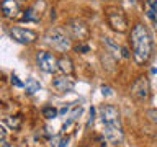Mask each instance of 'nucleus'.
I'll use <instances>...</instances> for the list:
<instances>
[{"label":"nucleus","mask_w":157,"mask_h":147,"mask_svg":"<svg viewBox=\"0 0 157 147\" xmlns=\"http://www.w3.org/2000/svg\"><path fill=\"white\" fill-rule=\"evenodd\" d=\"M131 47H132V57L136 64H146L152 54V36L144 24H136L131 29Z\"/></svg>","instance_id":"obj_1"},{"label":"nucleus","mask_w":157,"mask_h":147,"mask_svg":"<svg viewBox=\"0 0 157 147\" xmlns=\"http://www.w3.org/2000/svg\"><path fill=\"white\" fill-rule=\"evenodd\" d=\"M44 39H46V43L49 46H52V49H56L59 52H67L72 47L71 39H69V36L62 28H51L46 33Z\"/></svg>","instance_id":"obj_2"},{"label":"nucleus","mask_w":157,"mask_h":147,"mask_svg":"<svg viewBox=\"0 0 157 147\" xmlns=\"http://www.w3.org/2000/svg\"><path fill=\"white\" fill-rule=\"evenodd\" d=\"M105 13H106V18H108V23H110V26L115 29V31L124 33L128 29V18L120 7H106Z\"/></svg>","instance_id":"obj_3"},{"label":"nucleus","mask_w":157,"mask_h":147,"mask_svg":"<svg viewBox=\"0 0 157 147\" xmlns=\"http://www.w3.org/2000/svg\"><path fill=\"white\" fill-rule=\"evenodd\" d=\"M66 28H67V31L71 33V36L74 39H78V41H85V39H88V36H90V29H88V26L78 18L71 20Z\"/></svg>","instance_id":"obj_4"},{"label":"nucleus","mask_w":157,"mask_h":147,"mask_svg":"<svg viewBox=\"0 0 157 147\" xmlns=\"http://www.w3.org/2000/svg\"><path fill=\"white\" fill-rule=\"evenodd\" d=\"M8 33H10V36H12L13 41H17L20 44H31L38 39L36 31L26 29V28H20V26H12Z\"/></svg>","instance_id":"obj_5"},{"label":"nucleus","mask_w":157,"mask_h":147,"mask_svg":"<svg viewBox=\"0 0 157 147\" xmlns=\"http://www.w3.org/2000/svg\"><path fill=\"white\" fill-rule=\"evenodd\" d=\"M36 62H38L39 69H41L43 72H48V74H54L59 69L56 57L48 51H39L36 54Z\"/></svg>","instance_id":"obj_6"},{"label":"nucleus","mask_w":157,"mask_h":147,"mask_svg":"<svg viewBox=\"0 0 157 147\" xmlns=\"http://www.w3.org/2000/svg\"><path fill=\"white\" fill-rule=\"evenodd\" d=\"M100 115H101V121H103V124L121 126L120 111H118V108H115L113 105H103V106L100 108Z\"/></svg>","instance_id":"obj_7"},{"label":"nucleus","mask_w":157,"mask_h":147,"mask_svg":"<svg viewBox=\"0 0 157 147\" xmlns=\"http://www.w3.org/2000/svg\"><path fill=\"white\" fill-rule=\"evenodd\" d=\"M131 93L136 100L139 101H146L149 98V82H147L146 77H139L134 82V85L131 88Z\"/></svg>","instance_id":"obj_8"},{"label":"nucleus","mask_w":157,"mask_h":147,"mask_svg":"<svg viewBox=\"0 0 157 147\" xmlns=\"http://www.w3.org/2000/svg\"><path fill=\"white\" fill-rule=\"evenodd\" d=\"M105 139L110 142V144H121L123 142V129L121 126H113V124H105Z\"/></svg>","instance_id":"obj_9"},{"label":"nucleus","mask_w":157,"mask_h":147,"mask_svg":"<svg viewBox=\"0 0 157 147\" xmlns=\"http://www.w3.org/2000/svg\"><path fill=\"white\" fill-rule=\"evenodd\" d=\"M52 87L56 88L57 92H61V93H67V92H72L74 90L75 82H74L72 78H69L66 74H64V75L54 78V80H52Z\"/></svg>","instance_id":"obj_10"},{"label":"nucleus","mask_w":157,"mask_h":147,"mask_svg":"<svg viewBox=\"0 0 157 147\" xmlns=\"http://www.w3.org/2000/svg\"><path fill=\"white\" fill-rule=\"evenodd\" d=\"M2 13L5 18H15L20 13V5L17 0H3L2 2Z\"/></svg>","instance_id":"obj_11"},{"label":"nucleus","mask_w":157,"mask_h":147,"mask_svg":"<svg viewBox=\"0 0 157 147\" xmlns=\"http://www.w3.org/2000/svg\"><path fill=\"white\" fill-rule=\"evenodd\" d=\"M57 66H59V70L64 72L66 75H71L74 74V66H72V61L69 59L67 56H62L61 59L57 61Z\"/></svg>","instance_id":"obj_12"},{"label":"nucleus","mask_w":157,"mask_h":147,"mask_svg":"<svg viewBox=\"0 0 157 147\" xmlns=\"http://www.w3.org/2000/svg\"><path fill=\"white\" fill-rule=\"evenodd\" d=\"M103 43H105V46L108 49V52H111L115 57H120L121 56V47L118 46V44L113 41L111 38H103Z\"/></svg>","instance_id":"obj_13"},{"label":"nucleus","mask_w":157,"mask_h":147,"mask_svg":"<svg viewBox=\"0 0 157 147\" xmlns=\"http://www.w3.org/2000/svg\"><path fill=\"white\" fill-rule=\"evenodd\" d=\"M26 93L28 95H34L36 92H39L41 90V83H39L36 78H33V77H29L28 80H26Z\"/></svg>","instance_id":"obj_14"},{"label":"nucleus","mask_w":157,"mask_h":147,"mask_svg":"<svg viewBox=\"0 0 157 147\" xmlns=\"http://www.w3.org/2000/svg\"><path fill=\"white\" fill-rule=\"evenodd\" d=\"M41 15H39L34 8H28L25 10V13L21 15V21H39Z\"/></svg>","instance_id":"obj_15"},{"label":"nucleus","mask_w":157,"mask_h":147,"mask_svg":"<svg viewBox=\"0 0 157 147\" xmlns=\"http://www.w3.org/2000/svg\"><path fill=\"white\" fill-rule=\"evenodd\" d=\"M146 13H147V17H149V20L152 21V24H154V28H155V31H157V8L152 7V5L147 2V5H146Z\"/></svg>","instance_id":"obj_16"},{"label":"nucleus","mask_w":157,"mask_h":147,"mask_svg":"<svg viewBox=\"0 0 157 147\" xmlns=\"http://www.w3.org/2000/svg\"><path fill=\"white\" fill-rule=\"evenodd\" d=\"M41 113L46 119H54V118H57V115H59V111L54 106H44Z\"/></svg>","instance_id":"obj_17"},{"label":"nucleus","mask_w":157,"mask_h":147,"mask_svg":"<svg viewBox=\"0 0 157 147\" xmlns=\"http://www.w3.org/2000/svg\"><path fill=\"white\" fill-rule=\"evenodd\" d=\"M7 124L12 127V129H20V127H21V118H18V116H12V118H7Z\"/></svg>","instance_id":"obj_18"},{"label":"nucleus","mask_w":157,"mask_h":147,"mask_svg":"<svg viewBox=\"0 0 157 147\" xmlns=\"http://www.w3.org/2000/svg\"><path fill=\"white\" fill-rule=\"evenodd\" d=\"M74 49H75V52H78V54H85V52L90 51V47H88L87 44H77Z\"/></svg>","instance_id":"obj_19"},{"label":"nucleus","mask_w":157,"mask_h":147,"mask_svg":"<svg viewBox=\"0 0 157 147\" xmlns=\"http://www.w3.org/2000/svg\"><path fill=\"white\" fill-rule=\"evenodd\" d=\"M147 116H149V119L157 126V110H149L147 111Z\"/></svg>","instance_id":"obj_20"},{"label":"nucleus","mask_w":157,"mask_h":147,"mask_svg":"<svg viewBox=\"0 0 157 147\" xmlns=\"http://www.w3.org/2000/svg\"><path fill=\"white\" fill-rule=\"evenodd\" d=\"M12 83H13L15 87H18V88H21V87H25L23 83H21V82L18 80V77H17V75H12Z\"/></svg>","instance_id":"obj_21"},{"label":"nucleus","mask_w":157,"mask_h":147,"mask_svg":"<svg viewBox=\"0 0 157 147\" xmlns=\"http://www.w3.org/2000/svg\"><path fill=\"white\" fill-rule=\"evenodd\" d=\"M101 93H103L105 96H110L111 93H113V90H111L110 87H105V85H103V87H101Z\"/></svg>","instance_id":"obj_22"},{"label":"nucleus","mask_w":157,"mask_h":147,"mask_svg":"<svg viewBox=\"0 0 157 147\" xmlns=\"http://www.w3.org/2000/svg\"><path fill=\"white\" fill-rule=\"evenodd\" d=\"M0 136H2V144L5 145V137H7V131H5L3 126H0Z\"/></svg>","instance_id":"obj_23"},{"label":"nucleus","mask_w":157,"mask_h":147,"mask_svg":"<svg viewBox=\"0 0 157 147\" xmlns=\"http://www.w3.org/2000/svg\"><path fill=\"white\" fill-rule=\"evenodd\" d=\"M93 119H95V110H93V108H90V119H88V126L93 124Z\"/></svg>","instance_id":"obj_24"},{"label":"nucleus","mask_w":157,"mask_h":147,"mask_svg":"<svg viewBox=\"0 0 157 147\" xmlns=\"http://www.w3.org/2000/svg\"><path fill=\"white\" fill-rule=\"evenodd\" d=\"M121 56H123V57H131V54L128 52L126 47H121Z\"/></svg>","instance_id":"obj_25"},{"label":"nucleus","mask_w":157,"mask_h":147,"mask_svg":"<svg viewBox=\"0 0 157 147\" xmlns=\"http://www.w3.org/2000/svg\"><path fill=\"white\" fill-rule=\"evenodd\" d=\"M67 111H69V106H64V108H62V110L59 111V113H61V115H66Z\"/></svg>","instance_id":"obj_26"},{"label":"nucleus","mask_w":157,"mask_h":147,"mask_svg":"<svg viewBox=\"0 0 157 147\" xmlns=\"http://www.w3.org/2000/svg\"><path fill=\"white\" fill-rule=\"evenodd\" d=\"M147 2H149L152 7H155V8H157V0H147Z\"/></svg>","instance_id":"obj_27"},{"label":"nucleus","mask_w":157,"mask_h":147,"mask_svg":"<svg viewBox=\"0 0 157 147\" xmlns=\"http://www.w3.org/2000/svg\"><path fill=\"white\" fill-rule=\"evenodd\" d=\"M100 147H106V144H105V142H103V144H101V145H100Z\"/></svg>","instance_id":"obj_28"}]
</instances>
